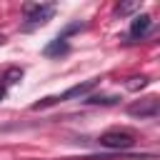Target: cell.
Returning a JSON list of instances; mask_svg holds the SVG:
<instances>
[{
  "mask_svg": "<svg viewBox=\"0 0 160 160\" xmlns=\"http://www.w3.org/2000/svg\"><path fill=\"white\" fill-rule=\"evenodd\" d=\"M100 145L110 150H128L135 145V135L128 130H108L100 135Z\"/></svg>",
  "mask_w": 160,
  "mask_h": 160,
  "instance_id": "6da1fadb",
  "label": "cell"
},
{
  "mask_svg": "<svg viewBox=\"0 0 160 160\" xmlns=\"http://www.w3.org/2000/svg\"><path fill=\"white\" fill-rule=\"evenodd\" d=\"M22 10H25L28 28H35V25H42V22H48V20L52 18L55 5H52V2H48V5H40V2H28Z\"/></svg>",
  "mask_w": 160,
  "mask_h": 160,
  "instance_id": "7a4b0ae2",
  "label": "cell"
},
{
  "mask_svg": "<svg viewBox=\"0 0 160 160\" xmlns=\"http://www.w3.org/2000/svg\"><path fill=\"white\" fill-rule=\"evenodd\" d=\"M128 112L135 115V118H155V115L160 112V100H158V98H145V100H140V102H132V105L128 108Z\"/></svg>",
  "mask_w": 160,
  "mask_h": 160,
  "instance_id": "3957f363",
  "label": "cell"
},
{
  "mask_svg": "<svg viewBox=\"0 0 160 160\" xmlns=\"http://www.w3.org/2000/svg\"><path fill=\"white\" fill-rule=\"evenodd\" d=\"M150 25H152V18H150L148 12L135 15V18H132V22H130V38H132V40L145 38V35H148V30H150Z\"/></svg>",
  "mask_w": 160,
  "mask_h": 160,
  "instance_id": "277c9868",
  "label": "cell"
},
{
  "mask_svg": "<svg viewBox=\"0 0 160 160\" xmlns=\"http://www.w3.org/2000/svg\"><path fill=\"white\" fill-rule=\"evenodd\" d=\"M98 82H100V80H85V82H80V85H72V88H68L62 95H58V100H72V98H82V95H88L90 90H95V88H98Z\"/></svg>",
  "mask_w": 160,
  "mask_h": 160,
  "instance_id": "5b68a950",
  "label": "cell"
},
{
  "mask_svg": "<svg viewBox=\"0 0 160 160\" xmlns=\"http://www.w3.org/2000/svg\"><path fill=\"white\" fill-rule=\"evenodd\" d=\"M70 50V45H68V40H62V38H55L45 50H42V55L45 58H55V55H65Z\"/></svg>",
  "mask_w": 160,
  "mask_h": 160,
  "instance_id": "8992f818",
  "label": "cell"
},
{
  "mask_svg": "<svg viewBox=\"0 0 160 160\" xmlns=\"http://www.w3.org/2000/svg\"><path fill=\"white\" fill-rule=\"evenodd\" d=\"M2 80H5V85H15V82H20V80H22V68H18V65L8 68V70L2 72Z\"/></svg>",
  "mask_w": 160,
  "mask_h": 160,
  "instance_id": "52a82bcc",
  "label": "cell"
},
{
  "mask_svg": "<svg viewBox=\"0 0 160 160\" xmlns=\"http://www.w3.org/2000/svg\"><path fill=\"white\" fill-rule=\"evenodd\" d=\"M85 102H90V105H115L118 98L115 95H90Z\"/></svg>",
  "mask_w": 160,
  "mask_h": 160,
  "instance_id": "ba28073f",
  "label": "cell"
},
{
  "mask_svg": "<svg viewBox=\"0 0 160 160\" xmlns=\"http://www.w3.org/2000/svg\"><path fill=\"white\" fill-rule=\"evenodd\" d=\"M150 80L145 78V75H140V78H132L130 82H128V90H140V88H145Z\"/></svg>",
  "mask_w": 160,
  "mask_h": 160,
  "instance_id": "9c48e42d",
  "label": "cell"
},
{
  "mask_svg": "<svg viewBox=\"0 0 160 160\" xmlns=\"http://www.w3.org/2000/svg\"><path fill=\"white\" fill-rule=\"evenodd\" d=\"M140 8V2H122V5H118V12L120 15H130L132 10H138Z\"/></svg>",
  "mask_w": 160,
  "mask_h": 160,
  "instance_id": "30bf717a",
  "label": "cell"
},
{
  "mask_svg": "<svg viewBox=\"0 0 160 160\" xmlns=\"http://www.w3.org/2000/svg\"><path fill=\"white\" fill-rule=\"evenodd\" d=\"M55 102H58V95H48V98H42L40 102H35L32 110H40V108H48V105H55Z\"/></svg>",
  "mask_w": 160,
  "mask_h": 160,
  "instance_id": "8fae6325",
  "label": "cell"
},
{
  "mask_svg": "<svg viewBox=\"0 0 160 160\" xmlns=\"http://www.w3.org/2000/svg\"><path fill=\"white\" fill-rule=\"evenodd\" d=\"M2 98H5V90H2V88H0V102H2Z\"/></svg>",
  "mask_w": 160,
  "mask_h": 160,
  "instance_id": "7c38bea8",
  "label": "cell"
},
{
  "mask_svg": "<svg viewBox=\"0 0 160 160\" xmlns=\"http://www.w3.org/2000/svg\"><path fill=\"white\" fill-rule=\"evenodd\" d=\"M2 42H5V38H2V35H0V45H2Z\"/></svg>",
  "mask_w": 160,
  "mask_h": 160,
  "instance_id": "4fadbf2b",
  "label": "cell"
}]
</instances>
